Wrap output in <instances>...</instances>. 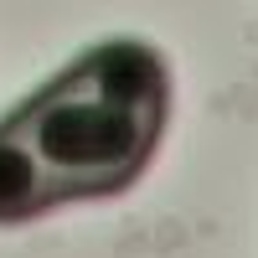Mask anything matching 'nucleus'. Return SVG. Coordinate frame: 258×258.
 <instances>
[{
	"instance_id": "obj_1",
	"label": "nucleus",
	"mask_w": 258,
	"mask_h": 258,
	"mask_svg": "<svg viewBox=\"0 0 258 258\" xmlns=\"http://www.w3.org/2000/svg\"><path fill=\"white\" fill-rule=\"evenodd\" d=\"M11 124L31 140L52 176L57 202H93L135 186L160 145L165 114L129 109L93 88L83 62L62 68L31 103H21Z\"/></svg>"
},
{
	"instance_id": "obj_2",
	"label": "nucleus",
	"mask_w": 258,
	"mask_h": 258,
	"mask_svg": "<svg viewBox=\"0 0 258 258\" xmlns=\"http://www.w3.org/2000/svg\"><path fill=\"white\" fill-rule=\"evenodd\" d=\"M57 207V191L31 140L6 119L0 124V222H26L36 212Z\"/></svg>"
}]
</instances>
